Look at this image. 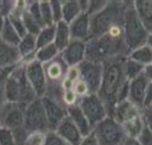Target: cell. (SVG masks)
I'll return each instance as SVG.
<instances>
[{"mask_svg": "<svg viewBox=\"0 0 152 145\" xmlns=\"http://www.w3.org/2000/svg\"><path fill=\"white\" fill-rule=\"evenodd\" d=\"M124 145H141L138 143L137 139H126V141L124 143Z\"/></svg>", "mask_w": 152, "mask_h": 145, "instance_id": "obj_47", "label": "cell"}, {"mask_svg": "<svg viewBox=\"0 0 152 145\" xmlns=\"http://www.w3.org/2000/svg\"><path fill=\"white\" fill-rule=\"evenodd\" d=\"M146 45L148 46V48L152 50V32L148 33V36H147V40H146Z\"/></svg>", "mask_w": 152, "mask_h": 145, "instance_id": "obj_48", "label": "cell"}, {"mask_svg": "<svg viewBox=\"0 0 152 145\" xmlns=\"http://www.w3.org/2000/svg\"><path fill=\"white\" fill-rule=\"evenodd\" d=\"M65 77L70 80L72 82H75V81L81 80V72H79V67L78 66H73V67H69L68 71H66V75Z\"/></svg>", "mask_w": 152, "mask_h": 145, "instance_id": "obj_40", "label": "cell"}, {"mask_svg": "<svg viewBox=\"0 0 152 145\" xmlns=\"http://www.w3.org/2000/svg\"><path fill=\"white\" fill-rule=\"evenodd\" d=\"M51 4V12H53V18L54 23H59L63 21V1H50Z\"/></svg>", "mask_w": 152, "mask_h": 145, "instance_id": "obj_37", "label": "cell"}, {"mask_svg": "<svg viewBox=\"0 0 152 145\" xmlns=\"http://www.w3.org/2000/svg\"><path fill=\"white\" fill-rule=\"evenodd\" d=\"M0 145H18L14 132L7 127H1L0 129Z\"/></svg>", "mask_w": 152, "mask_h": 145, "instance_id": "obj_33", "label": "cell"}, {"mask_svg": "<svg viewBox=\"0 0 152 145\" xmlns=\"http://www.w3.org/2000/svg\"><path fill=\"white\" fill-rule=\"evenodd\" d=\"M68 68V64L63 61L60 55L56 57L54 61L44 64V71L48 84H61V81L65 78Z\"/></svg>", "mask_w": 152, "mask_h": 145, "instance_id": "obj_13", "label": "cell"}, {"mask_svg": "<svg viewBox=\"0 0 152 145\" xmlns=\"http://www.w3.org/2000/svg\"><path fill=\"white\" fill-rule=\"evenodd\" d=\"M137 140L141 145H152V132L147 127H143V130L139 134Z\"/></svg>", "mask_w": 152, "mask_h": 145, "instance_id": "obj_39", "label": "cell"}, {"mask_svg": "<svg viewBox=\"0 0 152 145\" xmlns=\"http://www.w3.org/2000/svg\"><path fill=\"white\" fill-rule=\"evenodd\" d=\"M45 132L42 131H31L27 132L22 145H44Z\"/></svg>", "mask_w": 152, "mask_h": 145, "instance_id": "obj_32", "label": "cell"}, {"mask_svg": "<svg viewBox=\"0 0 152 145\" xmlns=\"http://www.w3.org/2000/svg\"><path fill=\"white\" fill-rule=\"evenodd\" d=\"M79 145H100V143H99V140H97V138H96L95 132L92 131L91 134L83 136L81 143H79Z\"/></svg>", "mask_w": 152, "mask_h": 145, "instance_id": "obj_43", "label": "cell"}, {"mask_svg": "<svg viewBox=\"0 0 152 145\" xmlns=\"http://www.w3.org/2000/svg\"><path fill=\"white\" fill-rule=\"evenodd\" d=\"M123 32H124V42L128 52L145 45L148 31L145 28L142 22L139 21L138 16L133 8V1H130L126 7L123 16Z\"/></svg>", "mask_w": 152, "mask_h": 145, "instance_id": "obj_4", "label": "cell"}, {"mask_svg": "<svg viewBox=\"0 0 152 145\" xmlns=\"http://www.w3.org/2000/svg\"><path fill=\"white\" fill-rule=\"evenodd\" d=\"M61 89H63V91H70V90H73V82H72L68 78H64L61 81Z\"/></svg>", "mask_w": 152, "mask_h": 145, "instance_id": "obj_46", "label": "cell"}, {"mask_svg": "<svg viewBox=\"0 0 152 145\" xmlns=\"http://www.w3.org/2000/svg\"><path fill=\"white\" fill-rule=\"evenodd\" d=\"M107 1H101V0H95V1H90L88 0V8H87V12L86 13L88 16H95L96 13H99L104 9L105 7H106Z\"/></svg>", "mask_w": 152, "mask_h": 145, "instance_id": "obj_36", "label": "cell"}, {"mask_svg": "<svg viewBox=\"0 0 152 145\" xmlns=\"http://www.w3.org/2000/svg\"><path fill=\"white\" fill-rule=\"evenodd\" d=\"M79 67L81 72V80L87 84L91 94H97L100 90L101 82H102L104 76V64L91 61H83Z\"/></svg>", "mask_w": 152, "mask_h": 145, "instance_id": "obj_9", "label": "cell"}, {"mask_svg": "<svg viewBox=\"0 0 152 145\" xmlns=\"http://www.w3.org/2000/svg\"><path fill=\"white\" fill-rule=\"evenodd\" d=\"M143 77H145L148 82H152V63L151 64H147L143 67V72H142Z\"/></svg>", "mask_w": 152, "mask_h": 145, "instance_id": "obj_45", "label": "cell"}, {"mask_svg": "<svg viewBox=\"0 0 152 145\" xmlns=\"http://www.w3.org/2000/svg\"><path fill=\"white\" fill-rule=\"evenodd\" d=\"M1 127H3V126H1V122H0V129H1Z\"/></svg>", "mask_w": 152, "mask_h": 145, "instance_id": "obj_50", "label": "cell"}, {"mask_svg": "<svg viewBox=\"0 0 152 145\" xmlns=\"http://www.w3.org/2000/svg\"><path fill=\"white\" fill-rule=\"evenodd\" d=\"M44 145H66V143L58 135L56 131L49 130L45 132V141Z\"/></svg>", "mask_w": 152, "mask_h": 145, "instance_id": "obj_34", "label": "cell"}, {"mask_svg": "<svg viewBox=\"0 0 152 145\" xmlns=\"http://www.w3.org/2000/svg\"><path fill=\"white\" fill-rule=\"evenodd\" d=\"M66 113H68V118L78 127V130L81 131V134L83 136H86L92 132L94 129H92L88 119L84 116V113L82 112L79 104H74L72 107H68V108H66Z\"/></svg>", "mask_w": 152, "mask_h": 145, "instance_id": "obj_20", "label": "cell"}, {"mask_svg": "<svg viewBox=\"0 0 152 145\" xmlns=\"http://www.w3.org/2000/svg\"><path fill=\"white\" fill-rule=\"evenodd\" d=\"M128 53L129 52L125 46L124 39H114L107 33L100 37L90 39L86 46L87 61L101 63V64L115 58L126 57Z\"/></svg>", "mask_w": 152, "mask_h": 145, "instance_id": "obj_2", "label": "cell"}, {"mask_svg": "<svg viewBox=\"0 0 152 145\" xmlns=\"http://www.w3.org/2000/svg\"><path fill=\"white\" fill-rule=\"evenodd\" d=\"M24 72H26V77L31 87L33 89V91H35L37 99L44 98L46 92V86H48L44 66L37 61L28 62L24 64Z\"/></svg>", "mask_w": 152, "mask_h": 145, "instance_id": "obj_10", "label": "cell"}, {"mask_svg": "<svg viewBox=\"0 0 152 145\" xmlns=\"http://www.w3.org/2000/svg\"><path fill=\"white\" fill-rule=\"evenodd\" d=\"M73 91H74L75 95L79 98V99H82V98L87 96L88 94H91L90 89H88V86H87V84L84 82V81H82V80H78V81H75V82L73 84Z\"/></svg>", "mask_w": 152, "mask_h": 145, "instance_id": "obj_35", "label": "cell"}, {"mask_svg": "<svg viewBox=\"0 0 152 145\" xmlns=\"http://www.w3.org/2000/svg\"><path fill=\"white\" fill-rule=\"evenodd\" d=\"M141 113H142V109L139 108V107H137L130 100L126 99V100L119 101V103L115 104L110 117H113L115 121H118L121 125V123H124L126 121H129V119L139 116Z\"/></svg>", "mask_w": 152, "mask_h": 145, "instance_id": "obj_15", "label": "cell"}, {"mask_svg": "<svg viewBox=\"0 0 152 145\" xmlns=\"http://www.w3.org/2000/svg\"><path fill=\"white\" fill-rule=\"evenodd\" d=\"M121 126H123V130L125 132L126 138L128 139H137L139 136V134L142 132L143 127H145V125H143V119H142V113L137 117L129 119V121L121 123Z\"/></svg>", "mask_w": 152, "mask_h": 145, "instance_id": "obj_23", "label": "cell"}, {"mask_svg": "<svg viewBox=\"0 0 152 145\" xmlns=\"http://www.w3.org/2000/svg\"><path fill=\"white\" fill-rule=\"evenodd\" d=\"M86 41L72 40L68 46L60 53V57L68 64V67L79 66L83 61H86Z\"/></svg>", "mask_w": 152, "mask_h": 145, "instance_id": "obj_12", "label": "cell"}, {"mask_svg": "<svg viewBox=\"0 0 152 145\" xmlns=\"http://www.w3.org/2000/svg\"><path fill=\"white\" fill-rule=\"evenodd\" d=\"M63 21L65 23L70 24L73 21L82 14L81 7H79V1L74 0V1H63Z\"/></svg>", "mask_w": 152, "mask_h": 145, "instance_id": "obj_26", "label": "cell"}, {"mask_svg": "<svg viewBox=\"0 0 152 145\" xmlns=\"http://www.w3.org/2000/svg\"><path fill=\"white\" fill-rule=\"evenodd\" d=\"M5 17H3V16H0V31H1V28L4 26V23H5Z\"/></svg>", "mask_w": 152, "mask_h": 145, "instance_id": "obj_49", "label": "cell"}, {"mask_svg": "<svg viewBox=\"0 0 152 145\" xmlns=\"http://www.w3.org/2000/svg\"><path fill=\"white\" fill-rule=\"evenodd\" d=\"M123 72H124L126 81H130V80H133L142 75L143 66L132 61V59H129L128 57H125L123 61Z\"/></svg>", "mask_w": 152, "mask_h": 145, "instance_id": "obj_28", "label": "cell"}, {"mask_svg": "<svg viewBox=\"0 0 152 145\" xmlns=\"http://www.w3.org/2000/svg\"><path fill=\"white\" fill-rule=\"evenodd\" d=\"M39 8H40L41 21H42V23H44V27L55 26V23H54V18H53L51 4H50V1H39Z\"/></svg>", "mask_w": 152, "mask_h": 145, "instance_id": "obj_30", "label": "cell"}, {"mask_svg": "<svg viewBox=\"0 0 152 145\" xmlns=\"http://www.w3.org/2000/svg\"><path fill=\"white\" fill-rule=\"evenodd\" d=\"M24 130L27 132L31 131H49L48 118L45 114V109L41 99H36L29 103L24 108Z\"/></svg>", "mask_w": 152, "mask_h": 145, "instance_id": "obj_7", "label": "cell"}, {"mask_svg": "<svg viewBox=\"0 0 152 145\" xmlns=\"http://www.w3.org/2000/svg\"><path fill=\"white\" fill-rule=\"evenodd\" d=\"M17 50L20 57V63L26 64L28 62L35 61V54L37 52V42H36V36L33 35H24L20 39L19 44L17 45Z\"/></svg>", "mask_w": 152, "mask_h": 145, "instance_id": "obj_19", "label": "cell"}, {"mask_svg": "<svg viewBox=\"0 0 152 145\" xmlns=\"http://www.w3.org/2000/svg\"><path fill=\"white\" fill-rule=\"evenodd\" d=\"M24 108L26 107L17 103L4 101L0 107V122L3 127L12 131L22 129L24 125Z\"/></svg>", "mask_w": 152, "mask_h": 145, "instance_id": "obj_8", "label": "cell"}, {"mask_svg": "<svg viewBox=\"0 0 152 145\" xmlns=\"http://www.w3.org/2000/svg\"><path fill=\"white\" fill-rule=\"evenodd\" d=\"M42 105L45 109V114L48 118V125L49 130L55 131L58 129V126L61 123V121L64 118H66L68 113H66V107L61 103V101L50 99L48 96L41 98Z\"/></svg>", "mask_w": 152, "mask_h": 145, "instance_id": "obj_11", "label": "cell"}, {"mask_svg": "<svg viewBox=\"0 0 152 145\" xmlns=\"http://www.w3.org/2000/svg\"><path fill=\"white\" fill-rule=\"evenodd\" d=\"M147 85H148V81L143 77V75L130 80L128 84V100L141 109H143V100H145Z\"/></svg>", "mask_w": 152, "mask_h": 145, "instance_id": "obj_16", "label": "cell"}, {"mask_svg": "<svg viewBox=\"0 0 152 145\" xmlns=\"http://www.w3.org/2000/svg\"><path fill=\"white\" fill-rule=\"evenodd\" d=\"M78 104L86 118L88 119L90 125L92 126V129L109 116L106 107H105L102 99L99 96V94H88L87 96L79 99Z\"/></svg>", "mask_w": 152, "mask_h": 145, "instance_id": "obj_6", "label": "cell"}, {"mask_svg": "<svg viewBox=\"0 0 152 145\" xmlns=\"http://www.w3.org/2000/svg\"><path fill=\"white\" fill-rule=\"evenodd\" d=\"M126 57L145 67V66L151 64L152 63V50L145 44V45L139 46V48H137V49L132 50V52H129Z\"/></svg>", "mask_w": 152, "mask_h": 145, "instance_id": "obj_24", "label": "cell"}, {"mask_svg": "<svg viewBox=\"0 0 152 145\" xmlns=\"http://www.w3.org/2000/svg\"><path fill=\"white\" fill-rule=\"evenodd\" d=\"M55 131L66 143V145H79V143H81V140L83 138V135L78 130V127L70 121L68 116H66V118L63 119L61 123L58 126V129Z\"/></svg>", "mask_w": 152, "mask_h": 145, "instance_id": "obj_17", "label": "cell"}, {"mask_svg": "<svg viewBox=\"0 0 152 145\" xmlns=\"http://www.w3.org/2000/svg\"><path fill=\"white\" fill-rule=\"evenodd\" d=\"M61 100H63V104H64L66 108H68V107H72V105H74V104H78L79 98L75 95L73 90H70V91H64V92H63V99Z\"/></svg>", "mask_w": 152, "mask_h": 145, "instance_id": "obj_38", "label": "cell"}, {"mask_svg": "<svg viewBox=\"0 0 152 145\" xmlns=\"http://www.w3.org/2000/svg\"><path fill=\"white\" fill-rule=\"evenodd\" d=\"M130 1H107L101 12L91 16V37H100L114 26L123 24L124 12Z\"/></svg>", "mask_w": 152, "mask_h": 145, "instance_id": "obj_3", "label": "cell"}, {"mask_svg": "<svg viewBox=\"0 0 152 145\" xmlns=\"http://www.w3.org/2000/svg\"><path fill=\"white\" fill-rule=\"evenodd\" d=\"M72 40L88 41L91 37V17L87 13H82L69 24Z\"/></svg>", "mask_w": 152, "mask_h": 145, "instance_id": "obj_14", "label": "cell"}, {"mask_svg": "<svg viewBox=\"0 0 152 145\" xmlns=\"http://www.w3.org/2000/svg\"><path fill=\"white\" fill-rule=\"evenodd\" d=\"M142 119H143L145 127H147L152 132V110L148 108L142 109Z\"/></svg>", "mask_w": 152, "mask_h": 145, "instance_id": "obj_41", "label": "cell"}, {"mask_svg": "<svg viewBox=\"0 0 152 145\" xmlns=\"http://www.w3.org/2000/svg\"><path fill=\"white\" fill-rule=\"evenodd\" d=\"M72 41V36H70V28L69 24L65 23L64 21L59 22L55 24V39H54V45L58 48L59 52H63L68 44Z\"/></svg>", "mask_w": 152, "mask_h": 145, "instance_id": "obj_22", "label": "cell"}, {"mask_svg": "<svg viewBox=\"0 0 152 145\" xmlns=\"http://www.w3.org/2000/svg\"><path fill=\"white\" fill-rule=\"evenodd\" d=\"M20 39H22V37L15 31V28L12 26V23L8 19H5V23H4L1 31H0V40L4 41L5 44L12 45V46H17L19 44Z\"/></svg>", "mask_w": 152, "mask_h": 145, "instance_id": "obj_27", "label": "cell"}, {"mask_svg": "<svg viewBox=\"0 0 152 145\" xmlns=\"http://www.w3.org/2000/svg\"><path fill=\"white\" fill-rule=\"evenodd\" d=\"M148 109H151V110H152V105H151V107H150V108H148Z\"/></svg>", "mask_w": 152, "mask_h": 145, "instance_id": "obj_51", "label": "cell"}, {"mask_svg": "<svg viewBox=\"0 0 152 145\" xmlns=\"http://www.w3.org/2000/svg\"><path fill=\"white\" fill-rule=\"evenodd\" d=\"M22 19H23V24H24V28H26V32L29 33V35L36 36L37 33L41 31V28H42L41 24L39 22H36V21L27 13V10H26V13L23 14Z\"/></svg>", "mask_w": 152, "mask_h": 145, "instance_id": "obj_31", "label": "cell"}, {"mask_svg": "<svg viewBox=\"0 0 152 145\" xmlns=\"http://www.w3.org/2000/svg\"><path fill=\"white\" fill-rule=\"evenodd\" d=\"M152 105V82H148L145 94V100H143V109L150 108Z\"/></svg>", "mask_w": 152, "mask_h": 145, "instance_id": "obj_44", "label": "cell"}, {"mask_svg": "<svg viewBox=\"0 0 152 145\" xmlns=\"http://www.w3.org/2000/svg\"><path fill=\"white\" fill-rule=\"evenodd\" d=\"M92 131L95 132L100 145H124L128 139L123 126L110 116L96 125Z\"/></svg>", "mask_w": 152, "mask_h": 145, "instance_id": "obj_5", "label": "cell"}, {"mask_svg": "<svg viewBox=\"0 0 152 145\" xmlns=\"http://www.w3.org/2000/svg\"><path fill=\"white\" fill-rule=\"evenodd\" d=\"M124 58L125 57L115 58L104 63L102 82L97 94L102 99L109 116H111V112L116 103L128 99L129 81H126L123 72Z\"/></svg>", "mask_w": 152, "mask_h": 145, "instance_id": "obj_1", "label": "cell"}, {"mask_svg": "<svg viewBox=\"0 0 152 145\" xmlns=\"http://www.w3.org/2000/svg\"><path fill=\"white\" fill-rule=\"evenodd\" d=\"M14 3L15 1H0V16L7 18V17L10 14L12 9H13Z\"/></svg>", "mask_w": 152, "mask_h": 145, "instance_id": "obj_42", "label": "cell"}, {"mask_svg": "<svg viewBox=\"0 0 152 145\" xmlns=\"http://www.w3.org/2000/svg\"><path fill=\"white\" fill-rule=\"evenodd\" d=\"M133 8L136 10L139 21L145 26V28L148 31V33H151L152 32V1L151 0L133 1Z\"/></svg>", "mask_w": 152, "mask_h": 145, "instance_id": "obj_21", "label": "cell"}, {"mask_svg": "<svg viewBox=\"0 0 152 145\" xmlns=\"http://www.w3.org/2000/svg\"><path fill=\"white\" fill-rule=\"evenodd\" d=\"M20 63V57L17 46H12L0 40V71L10 70Z\"/></svg>", "mask_w": 152, "mask_h": 145, "instance_id": "obj_18", "label": "cell"}, {"mask_svg": "<svg viewBox=\"0 0 152 145\" xmlns=\"http://www.w3.org/2000/svg\"><path fill=\"white\" fill-rule=\"evenodd\" d=\"M54 39H55V26L42 27L41 31L36 35L37 49L50 44H54Z\"/></svg>", "mask_w": 152, "mask_h": 145, "instance_id": "obj_29", "label": "cell"}, {"mask_svg": "<svg viewBox=\"0 0 152 145\" xmlns=\"http://www.w3.org/2000/svg\"><path fill=\"white\" fill-rule=\"evenodd\" d=\"M59 55H60V52L58 50V48L54 44H50V45H46V46H42V48L37 49V52L35 54V61H37L44 66L46 63L54 61Z\"/></svg>", "mask_w": 152, "mask_h": 145, "instance_id": "obj_25", "label": "cell"}]
</instances>
